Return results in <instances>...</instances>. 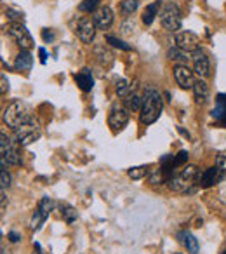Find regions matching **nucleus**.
<instances>
[{
	"instance_id": "nucleus-1",
	"label": "nucleus",
	"mask_w": 226,
	"mask_h": 254,
	"mask_svg": "<svg viewBox=\"0 0 226 254\" xmlns=\"http://www.w3.org/2000/svg\"><path fill=\"white\" fill-rule=\"evenodd\" d=\"M162 96L155 87H146L145 94H143V106L139 112V120L145 126L153 124L162 113Z\"/></svg>"
},
{
	"instance_id": "nucleus-2",
	"label": "nucleus",
	"mask_w": 226,
	"mask_h": 254,
	"mask_svg": "<svg viewBox=\"0 0 226 254\" xmlns=\"http://www.w3.org/2000/svg\"><path fill=\"white\" fill-rule=\"evenodd\" d=\"M35 119L32 115V110L26 103L19 101H12L7 108L4 110V124L11 129H18L21 126H26V124H33Z\"/></svg>"
},
{
	"instance_id": "nucleus-3",
	"label": "nucleus",
	"mask_w": 226,
	"mask_h": 254,
	"mask_svg": "<svg viewBox=\"0 0 226 254\" xmlns=\"http://www.w3.org/2000/svg\"><path fill=\"white\" fill-rule=\"evenodd\" d=\"M160 23L167 32H177L183 23V14L181 9L176 4H166L160 11Z\"/></svg>"
},
{
	"instance_id": "nucleus-4",
	"label": "nucleus",
	"mask_w": 226,
	"mask_h": 254,
	"mask_svg": "<svg viewBox=\"0 0 226 254\" xmlns=\"http://www.w3.org/2000/svg\"><path fill=\"white\" fill-rule=\"evenodd\" d=\"M0 153H2V159L7 164H12V166H19L21 164V155H19L18 146L14 145L12 138H7L4 132L0 136Z\"/></svg>"
},
{
	"instance_id": "nucleus-5",
	"label": "nucleus",
	"mask_w": 226,
	"mask_h": 254,
	"mask_svg": "<svg viewBox=\"0 0 226 254\" xmlns=\"http://www.w3.org/2000/svg\"><path fill=\"white\" fill-rule=\"evenodd\" d=\"M14 138H16V141H18V145L28 146L40 138V129L35 122L26 124V126H21V127H18V129H14Z\"/></svg>"
},
{
	"instance_id": "nucleus-6",
	"label": "nucleus",
	"mask_w": 226,
	"mask_h": 254,
	"mask_svg": "<svg viewBox=\"0 0 226 254\" xmlns=\"http://www.w3.org/2000/svg\"><path fill=\"white\" fill-rule=\"evenodd\" d=\"M129 122V112L120 105H113L112 110H110L108 115V126L112 127L113 131H122Z\"/></svg>"
},
{
	"instance_id": "nucleus-7",
	"label": "nucleus",
	"mask_w": 226,
	"mask_h": 254,
	"mask_svg": "<svg viewBox=\"0 0 226 254\" xmlns=\"http://www.w3.org/2000/svg\"><path fill=\"white\" fill-rule=\"evenodd\" d=\"M9 35L18 42V46L21 47V51H28L30 47L33 46L32 35L28 33L26 26L21 25V23H11V26H9Z\"/></svg>"
},
{
	"instance_id": "nucleus-8",
	"label": "nucleus",
	"mask_w": 226,
	"mask_h": 254,
	"mask_svg": "<svg viewBox=\"0 0 226 254\" xmlns=\"http://www.w3.org/2000/svg\"><path fill=\"white\" fill-rule=\"evenodd\" d=\"M167 185H169L170 190L177 191V193H188V191L193 190L195 181H191V180H188L186 176H183L181 171H174V173L169 176V180H167Z\"/></svg>"
},
{
	"instance_id": "nucleus-9",
	"label": "nucleus",
	"mask_w": 226,
	"mask_h": 254,
	"mask_svg": "<svg viewBox=\"0 0 226 254\" xmlns=\"http://www.w3.org/2000/svg\"><path fill=\"white\" fill-rule=\"evenodd\" d=\"M176 47L186 51V53H195L200 47V39L193 32H177L176 33Z\"/></svg>"
},
{
	"instance_id": "nucleus-10",
	"label": "nucleus",
	"mask_w": 226,
	"mask_h": 254,
	"mask_svg": "<svg viewBox=\"0 0 226 254\" xmlns=\"http://www.w3.org/2000/svg\"><path fill=\"white\" fill-rule=\"evenodd\" d=\"M77 35L84 44H91L96 37V25L91 18H80L77 23Z\"/></svg>"
},
{
	"instance_id": "nucleus-11",
	"label": "nucleus",
	"mask_w": 226,
	"mask_h": 254,
	"mask_svg": "<svg viewBox=\"0 0 226 254\" xmlns=\"http://www.w3.org/2000/svg\"><path fill=\"white\" fill-rule=\"evenodd\" d=\"M191 60H193V70L197 75H200L202 78L209 77L211 75V60H209V56L204 53V51H195L193 56H191Z\"/></svg>"
},
{
	"instance_id": "nucleus-12",
	"label": "nucleus",
	"mask_w": 226,
	"mask_h": 254,
	"mask_svg": "<svg viewBox=\"0 0 226 254\" xmlns=\"http://www.w3.org/2000/svg\"><path fill=\"white\" fill-rule=\"evenodd\" d=\"M195 71H191L188 66H183V64H177L174 68V78H176L177 85H181L183 89H193L195 85V77H193Z\"/></svg>"
},
{
	"instance_id": "nucleus-13",
	"label": "nucleus",
	"mask_w": 226,
	"mask_h": 254,
	"mask_svg": "<svg viewBox=\"0 0 226 254\" xmlns=\"http://www.w3.org/2000/svg\"><path fill=\"white\" fill-rule=\"evenodd\" d=\"M223 178H225V171H221L218 166L209 167V169H205L204 173L200 174V178H198V185H202L204 188H207V187H212V185L219 183Z\"/></svg>"
},
{
	"instance_id": "nucleus-14",
	"label": "nucleus",
	"mask_w": 226,
	"mask_h": 254,
	"mask_svg": "<svg viewBox=\"0 0 226 254\" xmlns=\"http://www.w3.org/2000/svg\"><path fill=\"white\" fill-rule=\"evenodd\" d=\"M92 21H94L96 28L108 30L110 26H112V23H113V11L110 7H106V5H103V7H99L98 11L94 12V16H92Z\"/></svg>"
},
{
	"instance_id": "nucleus-15",
	"label": "nucleus",
	"mask_w": 226,
	"mask_h": 254,
	"mask_svg": "<svg viewBox=\"0 0 226 254\" xmlns=\"http://www.w3.org/2000/svg\"><path fill=\"white\" fill-rule=\"evenodd\" d=\"M75 82L78 84V87L82 89L84 92H89L92 87H94V78H92L91 71L87 70V68H84L82 71H78V73L73 75Z\"/></svg>"
},
{
	"instance_id": "nucleus-16",
	"label": "nucleus",
	"mask_w": 226,
	"mask_h": 254,
	"mask_svg": "<svg viewBox=\"0 0 226 254\" xmlns=\"http://www.w3.org/2000/svg\"><path fill=\"white\" fill-rule=\"evenodd\" d=\"M167 58H169L170 61H174V63L177 64H183V66H188V63H190V54L186 53V51L179 49V47H170L169 51H167Z\"/></svg>"
},
{
	"instance_id": "nucleus-17",
	"label": "nucleus",
	"mask_w": 226,
	"mask_h": 254,
	"mask_svg": "<svg viewBox=\"0 0 226 254\" xmlns=\"http://www.w3.org/2000/svg\"><path fill=\"white\" fill-rule=\"evenodd\" d=\"M33 64V58L28 51H21V53L16 56V61H14V68L18 71H28Z\"/></svg>"
},
{
	"instance_id": "nucleus-18",
	"label": "nucleus",
	"mask_w": 226,
	"mask_h": 254,
	"mask_svg": "<svg viewBox=\"0 0 226 254\" xmlns=\"http://www.w3.org/2000/svg\"><path fill=\"white\" fill-rule=\"evenodd\" d=\"M193 94H195V99H197L198 105H204L205 101L209 99V85L205 84L204 80H197L193 85Z\"/></svg>"
},
{
	"instance_id": "nucleus-19",
	"label": "nucleus",
	"mask_w": 226,
	"mask_h": 254,
	"mask_svg": "<svg viewBox=\"0 0 226 254\" xmlns=\"http://www.w3.org/2000/svg\"><path fill=\"white\" fill-rule=\"evenodd\" d=\"M179 240L184 244V247L188 249V253L191 254H197L198 253V240L195 239V235H191L190 232H179L177 233Z\"/></svg>"
},
{
	"instance_id": "nucleus-20",
	"label": "nucleus",
	"mask_w": 226,
	"mask_h": 254,
	"mask_svg": "<svg viewBox=\"0 0 226 254\" xmlns=\"http://www.w3.org/2000/svg\"><path fill=\"white\" fill-rule=\"evenodd\" d=\"M159 7H160V0L146 5L145 12H143V23H145V25H152V23L155 21V18L159 16Z\"/></svg>"
},
{
	"instance_id": "nucleus-21",
	"label": "nucleus",
	"mask_w": 226,
	"mask_h": 254,
	"mask_svg": "<svg viewBox=\"0 0 226 254\" xmlns=\"http://www.w3.org/2000/svg\"><path fill=\"white\" fill-rule=\"evenodd\" d=\"M125 105H127V110H132V112H141L143 106V98L136 92H131L125 99Z\"/></svg>"
},
{
	"instance_id": "nucleus-22",
	"label": "nucleus",
	"mask_w": 226,
	"mask_h": 254,
	"mask_svg": "<svg viewBox=\"0 0 226 254\" xmlns=\"http://www.w3.org/2000/svg\"><path fill=\"white\" fill-rule=\"evenodd\" d=\"M214 117L219 120V122H223V117H226V96H219L218 103H216V108H214ZM225 124H226V119H225Z\"/></svg>"
},
{
	"instance_id": "nucleus-23",
	"label": "nucleus",
	"mask_w": 226,
	"mask_h": 254,
	"mask_svg": "<svg viewBox=\"0 0 226 254\" xmlns=\"http://www.w3.org/2000/svg\"><path fill=\"white\" fill-rule=\"evenodd\" d=\"M61 207V216H63V219L66 223H73V221H77V211H75L71 205H68V204H61L59 205Z\"/></svg>"
},
{
	"instance_id": "nucleus-24",
	"label": "nucleus",
	"mask_w": 226,
	"mask_h": 254,
	"mask_svg": "<svg viewBox=\"0 0 226 254\" xmlns=\"http://www.w3.org/2000/svg\"><path fill=\"white\" fill-rule=\"evenodd\" d=\"M37 209H39V211L42 212L44 218L47 219L51 212H53V209H54V202L51 200L49 197H42V200L39 202V207H37Z\"/></svg>"
},
{
	"instance_id": "nucleus-25",
	"label": "nucleus",
	"mask_w": 226,
	"mask_h": 254,
	"mask_svg": "<svg viewBox=\"0 0 226 254\" xmlns=\"http://www.w3.org/2000/svg\"><path fill=\"white\" fill-rule=\"evenodd\" d=\"M96 9H99V0H84L78 5V11L82 12H96Z\"/></svg>"
},
{
	"instance_id": "nucleus-26",
	"label": "nucleus",
	"mask_w": 226,
	"mask_h": 254,
	"mask_svg": "<svg viewBox=\"0 0 226 254\" xmlns=\"http://www.w3.org/2000/svg\"><path fill=\"white\" fill-rule=\"evenodd\" d=\"M150 171L146 166H138V167H132V169H129V176L132 178V180H141V178L148 176Z\"/></svg>"
},
{
	"instance_id": "nucleus-27",
	"label": "nucleus",
	"mask_w": 226,
	"mask_h": 254,
	"mask_svg": "<svg viewBox=\"0 0 226 254\" xmlns=\"http://www.w3.org/2000/svg\"><path fill=\"white\" fill-rule=\"evenodd\" d=\"M115 89H117V94L118 96H125V98H127V96L131 94V85H129V82L125 80V78H120V80H117V84H115Z\"/></svg>"
},
{
	"instance_id": "nucleus-28",
	"label": "nucleus",
	"mask_w": 226,
	"mask_h": 254,
	"mask_svg": "<svg viewBox=\"0 0 226 254\" xmlns=\"http://www.w3.org/2000/svg\"><path fill=\"white\" fill-rule=\"evenodd\" d=\"M120 9L124 14H134L136 9H138V0H124L120 4Z\"/></svg>"
},
{
	"instance_id": "nucleus-29",
	"label": "nucleus",
	"mask_w": 226,
	"mask_h": 254,
	"mask_svg": "<svg viewBox=\"0 0 226 254\" xmlns=\"http://www.w3.org/2000/svg\"><path fill=\"white\" fill-rule=\"evenodd\" d=\"M106 42L112 44L113 47H117V49H122V51H131V46L125 44L124 40L117 39V37H112V35H106Z\"/></svg>"
},
{
	"instance_id": "nucleus-30",
	"label": "nucleus",
	"mask_w": 226,
	"mask_h": 254,
	"mask_svg": "<svg viewBox=\"0 0 226 254\" xmlns=\"http://www.w3.org/2000/svg\"><path fill=\"white\" fill-rule=\"evenodd\" d=\"M188 152L186 150H181L179 153H177V155H174V157H170V162H172V166H174V169H176V167H179V166H183L184 162H188Z\"/></svg>"
},
{
	"instance_id": "nucleus-31",
	"label": "nucleus",
	"mask_w": 226,
	"mask_h": 254,
	"mask_svg": "<svg viewBox=\"0 0 226 254\" xmlns=\"http://www.w3.org/2000/svg\"><path fill=\"white\" fill-rule=\"evenodd\" d=\"M0 178H2V190L11 187V174L7 173V167H5V160L2 159V171H0Z\"/></svg>"
},
{
	"instance_id": "nucleus-32",
	"label": "nucleus",
	"mask_w": 226,
	"mask_h": 254,
	"mask_svg": "<svg viewBox=\"0 0 226 254\" xmlns=\"http://www.w3.org/2000/svg\"><path fill=\"white\" fill-rule=\"evenodd\" d=\"M44 221H46V218H44L42 212L37 209L35 214H33V218H32V223H30V226H32V230H39L40 226L44 225Z\"/></svg>"
},
{
	"instance_id": "nucleus-33",
	"label": "nucleus",
	"mask_w": 226,
	"mask_h": 254,
	"mask_svg": "<svg viewBox=\"0 0 226 254\" xmlns=\"http://www.w3.org/2000/svg\"><path fill=\"white\" fill-rule=\"evenodd\" d=\"M5 16H7L12 23H21L23 21V12H18V11H14V9H7V11H5Z\"/></svg>"
},
{
	"instance_id": "nucleus-34",
	"label": "nucleus",
	"mask_w": 226,
	"mask_h": 254,
	"mask_svg": "<svg viewBox=\"0 0 226 254\" xmlns=\"http://www.w3.org/2000/svg\"><path fill=\"white\" fill-rule=\"evenodd\" d=\"M216 166L226 173V155H218V157H216Z\"/></svg>"
},
{
	"instance_id": "nucleus-35",
	"label": "nucleus",
	"mask_w": 226,
	"mask_h": 254,
	"mask_svg": "<svg viewBox=\"0 0 226 254\" xmlns=\"http://www.w3.org/2000/svg\"><path fill=\"white\" fill-rule=\"evenodd\" d=\"M42 37H44V40H46V42H53V40H54V33L51 32V30H44Z\"/></svg>"
},
{
	"instance_id": "nucleus-36",
	"label": "nucleus",
	"mask_w": 226,
	"mask_h": 254,
	"mask_svg": "<svg viewBox=\"0 0 226 254\" xmlns=\"http://www.w3.org/2000/svg\"><path fill=\"white\" fill-rule=\"evenodd\" d=\"M7 239H9V242L16 244V242H19V239H21V237H19L16 232H9V233H7Z\"/></svg>"
},
{
	"instance_id": "nucleus-37",
	"label": "nucleus",
	"mask_w": 226,
	"mask_h": 254,
	"mask_svg": "<svg viewBox=\"0 0 226 254\" xmlns=\"http://www.w3.org/2000/svg\"><path fill=\"white\" fill-rule=\"evenodd\" d=\"M0 80H2V94H5V91L9 89V84H7V80H5V75L0 77Z\"/></svg>"
},
{
	"instance_id": "nucleus-38",
	"label": "nucleus",
	"mask_w": 226,
	"mask_h": 254,
	"mask_svg": "<svg viewBox=\"0 0 226 254\" xmlns=\"http://www.w3.org/2000/svg\"><path fill=\"white\" fill-rule=\"evenodd\" d=\"M39 54H40V61H42V63H46V61H47V53H46V49H44V47H40V49H39Z\"/></svg>"
},
{
	"instance_id": "nucleus-39",
	"label": "nucleus",
	"mask_w": 226,
	"mask_h": 254,
	"mask_svg": "<svg viewBox=\"0 0 226 254\" xmlns=\"http://www.w3.org/2000/svg\"><path fill=\"white\" fill-rule=\"evenodd\" d=\"M33 254H42V249H40L39 242H35V251H33Z\"/></svg>"
},
{
	"instance_id": "nucleus-40",
	"label": "nucleus",
	"mask_w": 226,
	"mask_h": 254,
	"mask_svg": "<svg viewBox=\"0 0 226 254\" xmlns=\"http://www.w3.org/2000/svg\"><path fill=\"white\" fill-rule=\"evenodd\" d=\"M221 254H226V249H225V251H223V253H221Z\"/></svg>"
}]
</instances>
